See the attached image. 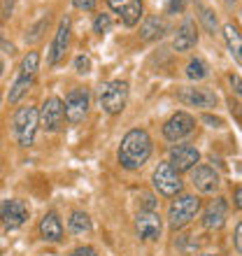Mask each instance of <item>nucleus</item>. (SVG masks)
<instances>
[{"label": "nucleus", "mask_w": 242, "mask_h": 256, "mask_svg": "<svg viewBox=\"0 0 242 256\" xmlns=\"http://www.w3.org/2000/svg\"><path fill=\"white\" fill-rule=\"evenodd\" d=\"M184 7H186V0H168V12L170 14L182 12Z\"/></svg>", "instance_id": "obj_29"}, {"label": "nucleus", "mask_w": 242, "mask_h": 256, "mask_svg": "<svg viewBox=\"0 0 242 256\" xmlns=\"http://www.w3.org/2000/svg\"><path fill=\"white\" fill-rule=\"evenodd\" d=\"M74 70L80 74H86L88 70H91V61H88L86 56H77V58H74Z\"/></svg>", "instance_id": "obj_27"}, {"label": "nucleus", "mask_w": 242, "mask_h": 256, "mask_svg": "<svg viewBox=\"0 0 242 256\" xmlns=\"http://www.w3.org/2000/svg\"><path fill=\"white\" fill-rule=\"evenodd\" d=\"M200 21L205 24V28H208V33L214 35V30H216V16H214L212 12H210L208 7H202V5H200Z\"/></svg>", "instance_id": "obj_25"}, {"label": "nucleus", "mask_w": 242, "mask_h": 256, "mask_svg": "<svg viewBox=\"0 0 242 256\" xmlns=\"http://www.w3.org/2000/svg\"><path fill=\"white\" fill-rule=\"evenodd\" d=\"M63 112H66V119L70 124H80L88 112V94L86 91H84V88H72V91L66 96Z\"/></svg>", "instance_id": "obj_8"}, {"label": "nucleus", "mask_w": 242, "mask_h": 256, "mask_svg": "<svg viewBox=\"0 0 242 256\" xmlns=\"http://www.w3.org/2000/svg\"><path fill=\"white\" fill-rule=\"evenodd\" d=\"M68 228H70V233H88L91 230V219H88L86 212L74 210L70 219H68Z\"/></svg>", "instance_id": "obj_22"}, {"label": "nucleus", "mask_w": 242, "mask_h": 256, "mask_svg": "<svg viewBox=\"0 0 242 256\" xmlns=\"http://www.w3.org/2000/svg\"><path fill=\"white\" fill-rule=\"evenodd\" d=\"M230 86L236 91L238 96H242V77L240 74H230Z\"/></svg>", "instance_id": "obj_32"}, {"label": "nucleus", "mask_w": 242, "mask_h": 256, "mask_svg": "<svg viewBox=\"0 0 242 256\" xmlns=\"http://www.w3.org/2000/svg\"><path fill=\"white\" fill-rule=\"evenodd\" d=\"M200 161V152L194 147V144H177V147L170 149V166L177 170V172H186V170H194V166Z\"/></svg>", "instance_id": "obj_12"}, {"label": "nucleus", "mask_w": 242, "mask_h": 256, "mask_svg": "<svg viewBox=\"0 0 242 256\" xmlns=\"http://www.w3.org/2000/svg\"><path fill=\"white\" fill-rule=\"evenodd\" d=\"M63 116H66V112H63V100L56 98V96H52V98H47V100L42 102V108H40V128L54 133V130L60 128V124H63Z\"/></svg>", "instance_id": "obj_9"}, {"label": "nucleus", "mask_w": 242, "mask_h": 256, "mask_svg": "<svg viewBox=\"0 0 242 256\" xmlns=\"http://www.w3.org/2000/svg\"><path fill=\"white\" fill-rule=\"evenodd\" d=\"M233 198H236V205L242 210V186H238L236 189V196H233Z\"/></svg>", "instance_id": "obj_36"}, {"label": "nucleus", "mask_w": 242, "mask_h": 256, "mask_svg": "<svg viewBox=\"0 0 242 256\" xmlns=\"http://www.w3.org/2000/svg\"><path fill=\"white\" fill-rule=\"evenodd\" d=\"M44 28H47V19H40V21H38V24H35V26L26 33V42H38V40L42 38V30H44Z\"/></svg>", "instance_id": "obj_26"}, {"label": "nucleus", "mask_w": 242, "mask_h": 256, "mask_svg": "<svg viewBox=\"0 0 242 256\" xmlns=\"http://www.w3.org/2000/svg\"><path fill=\"white\" fill-rule=\"evenodd\" d=\"M2 70H5V66H2V61H0V74H2Z\"/></svg>", "instance_id": "obj_37"}, {"label": "nucleus", "mask_w": 242, "mask_h": 256, "mask_svg": "<svg viewBox=\"0 0 242 256\" xmlns=\"http://www.w3.org/2000/svg\"><path fill=\"white\" fill-rule=\"evenodd\" d=\"M200 256H214V254H200Z\"/></svg>", "instance_id": "obj_38"}, {"label": "nucleus", "mask_w": 242, "mask_h": 256, "mask_svg": "<svg viewBox=\"0 0 242 256\" xmlns=\"http://www.w3.org/2000/svg\"><path fill=\"white\" fill-rule=\"evenodd\" d=\"M68 42H70V19L63 16L58 21V28H56V35H54V42H52V49H49V66H56V63L63 58L68 49Z\"/></svg>", "instance_id": "obj_15"}, {"label": "nucleus", "mask_w": 242, "mask_h": 256, "mask_svg": "<svg viewBox=\"0 0 242 256\" xmlns=\"http://www.w3.org/2000/svg\"><path fill=\"white\" fill-rule=\"evenodd\" d=\"M191 184L200 194H214L222 182H219V175L214 172V168H210V166H196L194 172H191Z\"/></svg>", "instance_id": "obj_17"}, {"label": "nucleus", "mask_w": 242, "mask_h": 256, "mask_svg": "<svg viewBox=\"0 0 242 256\" xmlns=\"http://www.w3.org/2000/svg\"><path fill=\"white\" fill-rule=\"evenodd\" d=\"M40 126V112L35 108H19L12 119V133L19 147H30L35 140V130Z\"/></svg>", "instance_id": "obj_3"}, {"label": "nucleus", "mask_w": 242, "mask_h": 256, "mask_svg": "<svg viewBox=\"0 0 242 256\" xmlns=\"http://www.w3.org/2000/svg\"><path fill=\"white\" fill-rule=\"evenodd\" d=\"M110 28H112V19H110V14H98V16L94 19V33L105 35V33H110Z\"/></svg>", "instance_id": "obj_24"}, {"label": "nucleus", "mask_w": 242, "mask_h": 256, "mask_svg": "<svg viewBox=\"0 0 242 256\" xmlns=\"http://www.w3.org/2000/svg\"><path fill=\"white\" fill-rule=\"evenodd\" d=\"M163 35H166V21H161L158 16H149V19L140 26L142 40H158Z\"/></svg>", "instance_id": "obj_21"}, {"label": "nucleus", "mask_w": 242, "mask_h": 256, "mask_svg": "<svg viewBox=\"0 0 242 256\" xmlns=\"http://www.w3.org/2000/svg\"><path fill=\"white\" fill-rule=\"evenodd\" d=\"M226 216H228V202H226V198H216L202 212V226L210 230L222 228L226 224Z\"/></svg>", "instance_id": "obj_16"}, {"label": "nucleus", "mask_w": 242, "mask_h": 256, "mask_svg": "<svg viewBox=\"0 0 242 256\" xmlns=\"http://www.w3.org/2000/svg\"><path fill=\"white\" fill-rule=\"evenodd\" d=\"M152 182H154V189L161 196H166V198H172V196H177L182 191L180 172H177L170 163H158V168L154 170Z\"/></svg>", "instance_id": "obj_6"}, {"label": "nucleus", "mask_w": 242, "mask_h": 256, "mask_svg": "<svg viewBox=\"0 0 242 256\" xmlns=\"http://www.w3.org/2000/svg\"><path fill=\"white\" fill-rule=\"evenodd\" d=\"M12 7H14V0H2V10H0V16H2V19H10V16H12Z\"/></svg>", "instance_id": "obj_30"}, {"label": "nucleus", "mask_w": 242, "mask_h": 256, "mask_svg": "<svg viewBox=\"0 0 242 256\" xmlns=\"http://www.w3.org/2000/svg\"><path fill=\"white\" fill-rule=\"evenodd\" d=\"M177 100L188 105V108H214L216 105V94L210 88H196V86H184L177 91Z\"/></svg>", "instance_id": "obj_10"}, {"label": "nucleus", "mask_w": 242, "mask_h": 256, "mask_svg": "<svg viewBox=\"0 0 242 256\" xmlns=\"http://www.w3.org/2000/svg\"><path fill=\"white\" fill-rule=\"evenodd\" d=\"M196 42H198V30H196V24L191 19H186L177 28V35L175 40H172V47L177 52H188V49L196 47Z\"/></svg>", "instance_id": "obj_18"}, {"label": "nucleus", "mask_w": 242, "mask_h": 256, "mask_svg": "<svg viewBox=\"0 0 242 256\" xmlns=\"http://www.w3.org/2000/svg\"><path fill=\"white\" fill-rule=\"evenodd\" d=\"M202 122L210 124L212 128H222L224 126V119H219V116H212V114H205V116H202Z\"/></svg>", "instance_id": "obj_31"}, {"label": "nucleus", "mask_w": 242, "mask_h": 256, "mask_svg": "<svg viewBox=\"0 0 242 256\" xmlns=\"http://www.w3.org/2000/svg\"><path fill=\"white\" fill-rule=\"evenodd\" d=\"M38 66H40V54L38 52H28L24 56V61L19 66V72H16V80L12 82V86H10V94H7V100L10 102H19L26 91L33 86V80L35 74H38Z\"/></svg>", "instance_id": "obj_2"}, {"label": "nucleus", "mask_w": 242, "mask_h": 256, "mask_svg": "<svg viewBox=\"0 0 242 256\" xmlns=\"http://www.w3.org/2000/svg\"><path fill=\"white\" fill-rule=\"evenodd\" d=\"M236 250L242 256V222H238V226H236Z\"/></svg>", "instance_id": "obj_34"}, {"label": "nucleus", "mask_w": 242, "mask_h": 256, "mask_svg": "<svg viewBox=\"0 0 242 256\" xmlns=\"http://www.w3.org/2000/svg\"><path fill=\"white\" fill-rule=\"evenodd\" d=\"M194 126H196V119L191 114H186V112H175V114L166 122V126H163V135H166V140L177 142V140H182V138H186V135L194 130Z\"/></svg>", "instance_id": "obj_11"}, {"label": "nucleus", "mask_w": 242, "mask_h": 256, "mask_svg": "<svg viewBox=\"0 0 242 256\" xmlns=\"http://www.w3.org/2000/svg\"><path fill=\"white\" fill-rule=\"evenodd\" d=\"M228 105H230V112H236V114H238V119H242V110H240V105H238V102L233 100V98H230V100H228Z\"/></svg>", "instance_id": "obj_35"}, {"label": "nucleus", "mask_w": 242, "mask_h": 256, "mask_svg": "<svg viewBox=\"0 0 242 256\" xmlns=\"http://www.w3.org/2000/svg\"><path fill=\"white\" fill-rule=\"evenodd\" d=\"M208 74H210V68L202 58H191V61H188V66H186V77L188 80L200 82V80H205Z\"/></svg>", "instance_id": "obj_23"}, {"label": "nucleus", "mask_w": 242, "mask_h": 256, "mask_svg": "<svg viewBox=\"0 0 242 256\" xmlns=\"http://www.w3.org/2000/svg\"><path fill=\"white\" fill-rule=\"evenodd\" d=\"M200 212V200L196 196H180L177 200H172L168 210V224L172 230L184 228L191 219H196V214Z\"/></svg>", "instance_id": "obj_5"}, {"label": "nucleus", "mask_w": 242, "mask_h": 256, "mask_svg": "<svg viewBox=\"0 0 242 256\" xmlns=\"http://www.w3.org/2000/svg\"><path fill=\"white\" fill-rule=\"evenodd\" d=\"M72 256H98V252H96L94 247H77V250L72 252Z\"/></svg>", "instance_id": "obj_33"}, {"label": "nucleus", "mask_w": 242, "mask_h": 256, "mask_svg": "<svg viewBox=\"0 0 242 256\" xmlns=\"http://www.w3.org/2000/svg\"><path fill=\"white\" fill-rule=\"evenodd\" d=\"M152 156V138L144 128H133L124 135L119 144V163L126 170L142 168L147 158Z\"/></svg>", "instance_id": "obj_1"}, {"label": "nucleus", "mask_w": 242, "mask_h": 256, "mask_svg": "<svg viewBox=\"0 0 242 256\" xmlns=\"http://www.w3.org/2000/svg\"><path fill=\"white\" fill-rule=\"evenodd\" d=\"M96 2H98V0H72V5L77 7V10H82V12H91L96 7Z\"/></svg>", "instance_id": "obj_28"}, {"label": "nucleus", "mask_w": 242, "mask_h": 256, "mask_svg": "<svg viewBox=\"0 0 242 256\" xmlns=\"http://www.w3.org/2000/svg\"><path fill=\"white\" fill-rule=\"evenodd\" d=\"M28 219V205L24 200H16V198H12V200H2L0 202V222H2V226L10 230L19 228V226H24Z\"/></svg>", "instance_id": "obj_7"}, {"label": "nucleus", "mask_w": 242, "mask_h": 256, "mask_svg": "<svg viewBox=\"0 0 242 256\" xmlns=\"http://www.w3.org/2000/svg\"><path fill=\"white\" fill-rule=\"evenodd\" d=\"M128 100V84L121 80L108 82V84H100L98 88V102L100 108L108 112V114H119L121 110L126 108Z\"/></svg>", "instance_id": "obj_4"}, {"label": "nucleus", "mask_w": 242, "mask_h": 256, "mask_svg": "<svg viewBox=\"0 0 242 256\" xmlns=\"http://www.w3.org/2000/svg\"><path fill=\"white\" fill-rule=\"evenodd\" d=\"M135 228H138V236L142 240H158L163 230L161 216L156 212H147V210H140L138 216H135Z\"/></svg>", "instance_id": "obj_13"}, {"label": "nucleus", "mask_w": 242, "mask_h": 256, "mask_svg": "<svg viewBox=\"0 0 242 256\" xmlns=\"http://www.w3.org/2000/svg\"><path fill=\"white\" fill-rule=\"evenodd\" d=\"M40 236L47 242H58L60 238H63V224H60V219L54 212L44 214V219L40 222Z\"/></svg>", "instance_id": "obj_19"}, {"label": "nucleus", "mask_w": 242, "mask_h": 256, "mask_svg": "<svg viewBox=\"0 0 242 256\" xmlns=\"http://www.w3.org/2000/svg\"><path fill=\"white\" fill-rule=\"evenodd\" d=\"M108 5L121 16L124 26L133 28L142 19V2L140 0H108Z\"/></svg>", "instance_id": "obj_14"}, {"label": "nucleus", "mask_w": 242, "mask_h": 256, "mask_svg": "<svg viewBox=\"0 0 242 256\" xmlns=\"http://www.w3.org/2000/svg\"><path fill=\"white\" fill-rule=\"evenodd\" d=\"M224 40L228 44L230 56L242 66V33L233 24H226V26H224Z\"/></svg>", "instance_id": "obj_20"}]
</instances>
